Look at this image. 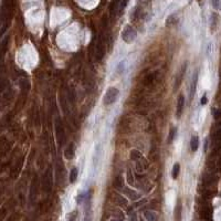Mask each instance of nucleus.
Instances as JSON below:
<instances>
[{
	"instance_id": "39448f33",
	"label": "nucleus",
	"mask_w": 221,
	"mask_h": 221,
	"mask_svg": "<svg viewBox=\"0 0 221 221\" xmlns=\"http://www.w3.org/2000/svg\"><path fill=\"white\" fill-rule=\"evenodd\" d=\"M184 107H185V98L184 95H180L178 98V103H177V117H180L182 115V112H184Z\"/></svg>"
},
{
	"instance_id": "0eeeda50",
	"label": "nucleus",
	"mask_w": 221,
	"mask_h": 221,
	"mask_svg": "<svg viewBox=\"0 0 221 221\" xmlns=\"http://www.w3.org/2000/svg\"><path fill=\"white\" fill-rule=\"evenodd\" d=\"M219 23V16L218 13L216 12H212L210 16V29L211 31H216L217 27H218Z\"/></svg>"
},
{
	"instance_id": "423d86ee",
	"label": "nucleus",
	"mask_w": 221,
	"mask_h": 221,
	"mask_svg": "<svg viewBox=\"0 0 221 221\" xmlns=\"http://www.w3.org/2000/svg\"><path fill=\"white\" fill-rule=\"evenodd\" d=\"M200 216L201 218H203L207 221H211L212 219V210H211L209 207H203L201 210H200Z\"/></svg>"
},
{
	"instance_id": "f03ea898",
	"label": "nucleus",
	"mask_w": 221,
	"mask_h": 221,
	"mask_svg": "<svg viewBox=\"0 0 221 221\" xmlns=\"http://www.w3.org/2000/svg\"><path fill=\"white\" fill-rule=\"evenodd\" d=\"M136 37H137L136 30L131 26H126L125 27V29L123 30V32H122V39H123L124 42L128 43V44L129 43L134 42Z\"/></svg>"
},
{
	"instance_id": "a211bd4d",
	"label": "nucleus",
	"mask_w": 221,
	"mask_h": 221,
	"mask_svg": "<svg viewBox=\"0 0 221 221\" xmlns=\"http://www.w3.org/2000/svg\"><path fill=\"white\" fill-rule=\"evenodd\" d=\"M69 221H77V215H75V213H72L71 217L69 218Z\"/></svg>"
},
{
	"instance_id": "6e6552de",
	"label": "nucleus",
	"mask_w": 221,
	"mask_h": 221,
	"mask_svg": "<svg viewBox=\"0 0 221 221\" xmlns=\"http://www.w3.org/2000/svg\"><path fill=\"white\" fill-rule=\"evenodd\" d=\"M84 221H92V209H91V202L90 200L86 202L84 209Z\"/></svg>"
},
{
	"instance_id": "20e7f679",
	"label": "nucleus",
	"mask_w": 221,
	"mask_h": 221,
	"mask_svg": "<svg viewBox=\"0 0 221 221\" xmlns=\"http://www.w3.org/2000/svg\"><path fill=\"white\" fill-rule=\"evenodd\" d=\"M198 77H199V74L198 72L196 71L192 75V80H191V84H190V92H189V96L190 98H192L195 96V93H196V90H197V84H198Z\"/></svg>"
},
{
	"instance_id": "f257e3e1",
	"label": "nucleus",
	"mask_w": 221,
	"mask_h": 221,
	"mask_svg": "<svg viewBox=\"0 0 221 221\" xmlns=\"http://www.w3.org/2000/svg\"><path fill=\"white\" fill-rule=\"evenodd\" d=\"M119 90L116 89V87L112 86V87H108L107 91H106L105 95H104V98H103V103H104V105L108 106V105H112L114 103L116 102V100L119 98Z\"/></svg>"
},
{
	"instance_id": "9d476101",
	"label": "nucleus",
	"mask_w": 221,
	"mask_h": 221,
	"mask_svg": "<svg viewBox=\"0 0 221 221\" xmlns=\"http://www.w3.org/2000/svg\"><path fill=\"white\" fill-rule=\"evenodd\" d=\"M145 218L147 219V221H158V215L154 211H145Z\"/></svg>"
},
{
	"instance_id": "f8f14e48",
	"label": "nucleus",
	"mask_w": 221,
	"mask_h": 221,
	"mask_svg": "<svg viewBox=\"0 0 221 221\" xmlns=\"http://www.w3.org/2000/svg\"><path fill=\"white\" fill-rule=\"evenodd\" d=\"M77 176H79V169L77 168V167H74L73 169L71 170V175H70V181L73 184V182L77 181Z\"/></svg>"
},
{
	"instance_id": "4468645a",
	"label": "nucleus",
	"mask_w": 221,
	"mask_h": 221,
	"mask_svg": "<svg viewBox=\"0 0 221 221\" xmlns=\"http://www.w3.org/2000/svg\"><path fill=\"white\" fill-rule=\"evenodd\" d=\"M125 194H126L127 196H129V198L133 200H136L137 198H140V196L137 195V192L133 191L132 189H125Z\"/></svg>"
},
{
	"instance_id": "6ab92c4d",
	"label": "nucleus",
	"mask_w": 221,
	"mask_h": 221,
	"mask_svg": "<svg viewBox=\"0 0 221 221\" xmlns=\"http://www.w3.org/2000/svg\"><path fill=\"white\" fill-rule=\"evenodd\" d=\"M206 103H207V98L203 96V98H201V104H206Z\"/></svg>"
},
{
	"instance_id": "f3484780",
	"label": "nucleus",
	"mask_w": 221,
	"mask_h": 221,
	"mask_svg": "<svg viewBox=\"0 0 221 221\" xmlns=\"http://www.w3.org/2000/svg\"><path fill=\"white\" fill-rule=\"evenodd\" d=\"M124 68H125V62H121V63L119 64V66H117V71L119 72V73H123L124 72Z\"/></svg>"
},
{
	"instance_id": "1a4fd4ad",
	"label": "nucleus",
	"mask_w": 221,
	"mask_h": 221,
	"mask_svg": "<svg viewBox=\"0 0 221 221\" xmlns=\"http://www.w3.org/2000/svg\"><path fill=\"white\" fill-rule=\"evenodd\" d=\"M74 153H75V147H74L73 143H71V144L68 146V148L65 149V157L68 158V159H71V158L74 157Z\"/></svg>"
},
{
	"instance_id": "412c9836",
	"label": "nucleus",
	"mask_w": 221,
	"mask_h": 221,
	"mask_svg": "<svg viewBox=\"0 0 221 221\" xmlns=\"http://www.w3.org/2000/svg\"><path fill=\"white\" fill-rule=\"evenodd\" d=\"M132 221H137V220H136V217L133 216V217H132Z\"/></svg>"
},
{
	"instance_id": "7ed1b4c3",
	"label": "nucleus",
	"mask_w": 221,
	"mask_h": 221,
	"mask_svg": "<svg viewBox=\"0 0 221 221\" xmlns=\"http://www.w3.org/2000/svg\"><path fill=\"white\" fill-rule=\"evenodd\" d=\"M102 153H103V149L101 147V145H98L94 149V154H93V157H92V170L95 171L98 169V164L101 161V158H102Z\"/></svg>"
},
{
	"instance_id": "ddd939ff",
	"label": "nucleus",
	"mask_w": 221,
	"mask_h": 221,
	"mask_svg": "<svg viewBox=\"0 0 221 221\" xmlns=\"http://www.w3.org/2000/svg\"><path fill=\"white\" fill-rule=\"evenodd\" d=\"M179 171H180V165L178 163H176L173 167V170H171V177L174 179H176L179 175Z\"/></svg>"
},
{
	"instance_id": "aec40b11",
	"label": "nucleus",
	"mask_w": 221,
	"mask_h": 221,
	"mask_svg": "<svg viewBox=\"0 0 221 221\" xmlns=\"http://www.w3.org/2000/svg\"><path fill=\"white\" fill-rule=\"evenodd\" d=\"M138 2H140V3H146V2H148L149 0H137Z\"/></svg>"
},
{
	"instance_id": "dca6fc26",
	"label": "nucleus",
	"mask_w": 221,
	"mask_h": 221,
	"mask_svg": "<svg viewBox=\"0 0 221 221\" xmlns=\"http://www.w3.org/2000/svg\"><path fill=\"white\" fill-rule=\"evenodd\" d=\"M176 133H177V128H171L170 131V134H169V140L168 142H173V140L175 138V136H176Z\"/></svg>"
},
{
	"instance_id": "9b49d317",
	"label": "nucleus",
	"mask_w": 221,
	"mask_h": 221,
	"mask_svg": "<svg viewBox=\"0 0 221 221\" xmlns=\"http://www.w3.org/2000/svg\"><path fill=\"white\" fill-rule=\"evenodd\" d=\"M199 147V137L198 136H192L190 140V148L192 152H196Z\"/></svg>"
},
{
	"instance_id": "2eb2a0df",
	"label": "nucleus",
	"mask_w": 221,
	"mask_h": 221,
	"mask_svg": "<svg viewBox=\"0 0 221 221\" xmlns=\"http://www.w3.org/2000/svg\"><path fill=\"white\" fill-rule=\"evenodd\" d=\"M211 5L216 10H220L221 9V0H211Z\"/></svg>"
}]
</instances>
